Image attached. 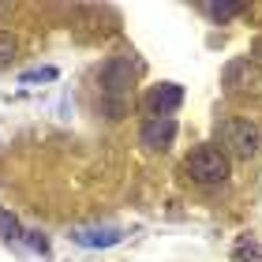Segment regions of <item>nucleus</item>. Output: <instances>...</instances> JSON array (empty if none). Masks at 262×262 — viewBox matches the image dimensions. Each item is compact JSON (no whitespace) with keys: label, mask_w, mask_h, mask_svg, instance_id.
Listing matches in <instances>:
<instances>
[{"label":"nucleus","mask_w":262,"mask_h":262,"mask_svg":"<svg viewBox=\"0 0 262 262\" xmlns=\"http://www.w3.org/2000/svg\"><path fill=\"white\" fill-rule=\"evenodd\" d=\"M98 82H101V101L109 109V120H120L131 101V86H135V64L127 56H113V60H105Z\"/></svg>","instance_id":"f257e3e1"},{"label":"nucleus","mask_w":262,"mask_h":262,"mask_svg":"<svg viewBox=\"0 0 262 262\" xmlns=\"http://www.w3.org/2000/svg\"><path fill=\"white\" fill-rule=\"evenodd\" d=\"M217 142H221V154L225 158H240V161H251L258 154V142H262V131L244 120V116H225L217 120Z\"/></svg>","instance_id":"f03ea898"},{"label":"nucleus","mask_w":262,"mask_h":262,"mask_svg":"<svg viewBox=\"0 0 262 262\" xmlns=\"http://www.w3.org/2000/svg\"><path fill=\"white\" fill-rule=\"evenodd\" d=\"M221 86L229 98L240 101H262V64L251 56H240V60H229L221 71Z\"/></svg>","instance_id":"7ed1b4c3"},{"label":"nucleus","mask_w":262,"mask_h":262,"mask_svg":"<svg viewBox=\"0 0 262 262\" xmlns=\"http://www.w3.org/2000/svg\"><path fill=\"white\" fill-rule=\"evenodd\" d=\"M184 172L187 180L199 184V187H221L225 180H229V158L221 154V146H195L191 158L184 161Z\"/></svg>","instance_id":"20e7f679"},{"label":"nucleus","mask_w":262,"mask_h":262,"mask_svg":"<svg viewBox=\"0 0 262 262\" xmlns=\"http://www.w3.org/2000/svg\"><path fill=\"white\" fill-rule=\"evenodd\" d=\"M172 139H176V120H172V116H146L142 127H139V142L146 150H154V154L169 150Z\"/></svg>","instance_id":"39448f33"},{"label":"nucleus","mask_w":262,"mask_h":262,"mask_svg":"<svg viewBox=\"0 0 262 262\" xmlns=\"http://www.w3.org/2000/svg\"><path fill=\"white\" fill-rule=\"evenodd\" d=\"M180 101H184V90L176 86V82H158V86H150V94H146V113L150 116H172L180 109Z\"/></svg>","instance_id":"423d86ee"},{"label":"nucleus","mask_w":262,"mask_h":262,"mask_svg":"<svg viewBox=\"0 0 262 262\" xmlns=\"http://www.w3.org/2000/svg\"><path fill=\"white\" fill-rule=\"evenodd\" d=\"M71 240H75L79 247H113V244L124 240V232L113 229V225H101V229H75Z\"/></svg>","instance_id":"0eeeda50"},{"label":"nucleus","mask_w":262,"mask_h":262,"mask_svg":"<svg viewBox=\"0 0 262 262\" xmlns=\"http://www.w3.org/2000/svg\"><path fill=\"white\" fill-rule=\"evenodd\" d=\"M244 8L247 4H240V0H202V4H199V11L210 15L213 23H229L236 15H244Z\"/></svg>","instance_id":"6e6552de"},{"label":"nucleus","mask_w":262,"mask_h":262,"mask_svg":"<svg viewBox=\"0 0 262 262\" xmlns=\"http://www.w3.org/2000/svg\"><path fill=\"white\" fill-rule=\"evenodd\" d=\"M15 38H11V30H0V68H8L11 60H15Z\"/></svg>","instance_id":"1a4fd4ad"},{"label":"nucleus","mask_w":262,"mask_h":262,"mask_svg":"<svg viewBox=\"0 0 262 262\" xmlns=\"http://www.w3.org/2000/svg\"><path fill=\"white\" fill-rule=\"evenodd\" d=\"M236 258L240 262H262V247L255 240H244L240 247H236Z\"/></svg>","instance_id":"9d476101"},{"label":"nucleus","mask_w":262,"mask_h":262,"mask_svg":"<svg viewBox=\"0 0 262 262\" xmlns=\"http://www.w3.org/2000/svg\"><path fill=\"white\" fill-rule=\"evenodd\" d=\"M0 236H4V240H19V221L11 217L8 210H0Z\"/></svg>","instance_id":"9b49d317"},{"label":"nucleus","mask_w":262,"mask_h":262,"mask_svg":"<svg viewBox=\"0 0 262 262\" xmlns=\"http://www.w3.org/2000/svg\"><path fill=\"white\" fill-rule=\"evenodd\" d=\"M56 79V68H34L23 75V82H53Z\"/></svg>","instance_id":"f8f14e48"},{"label":"nucleus","mask_w":262,"mask_h":262,"mask_svg":"<svg viewBox=\"0 0 262 262\" xmlns=\"http://www.w3.org/2000/svg\"><path fill=\"white\" fill-rule=\"evenodd\" d=\"M27 236H30V247H34V251H41V255L49 251V240H45L41 232H27Z\"/></svg>","instance_id":"ddd939ff"},{"label":"nucleus","mask_w":262,"mask_h":262,"mask_svg":"<svg viewBox=\"0 0 262 262\" xmlns=\"http://www.w3.org/2000/svg\"><path fill=\"white\" fill-rule=\"evenodd\" d=\"M8 11H11V4H0V15H8Z\"/></svg>","instance_id":"4468645a"}]
</instances>
